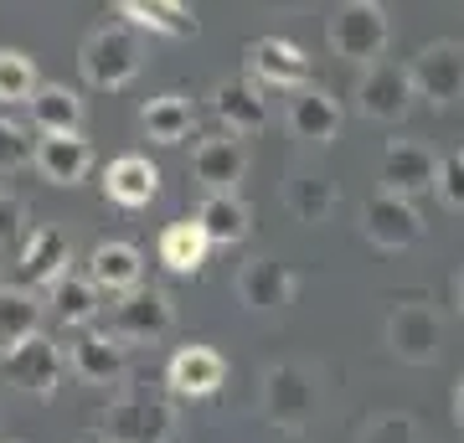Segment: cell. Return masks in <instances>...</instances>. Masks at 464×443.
<instances>
[{
	"label": "cell",
	"instance_id": "obj_18",
	"mask_svg": "<svg viewBox=\"0 0 464 443\" xmlns=\"http://www.w3.org/2000/svg\"><path fill=\"white\" fill-rule=\"evenodd\" d=\"M32 165L42 170V181H52V186H78L88 170H93V145H88L78 130L72 134H42Z\"/></svg>",
	"mask_w": 464,
	"mask_h": 443
},
{
	"label": "cell",
	"instance_id": "obj_35",
	"mask_svg": "<svg viewBox=\"0 0 464 443\" xmlns=\"http://www.w3.org/2000/svg\"><path fill=\"white\" fill-rule=\"evenodd\" d=\"M21 222H26V201L11 197V191H0V243H11L21 232Z\"/></svg>",
	"mask_w": 464,
	"mask_h": 443
},
{
	"label": "cell",
	"instance_id": "obj_9",
	"mask_svg": "<svg viewBox=\"0 0 464 443\" xmlns=\"http://www.w3.org/2000/svg\"><path fill=\"white\" fill-rule=\"evenodd\" d=\"M413 99H418L413 72H408L402 63H366L362 78H356V109H362L366 119H377V124L408 119Z\"/></svg>",
	"mask_w": 464,
	"mask_h": 443
},
{
	"label": "cell",
	"instance_id": "obj_5",
	"mask_svg": "<svg viewBox=\"0 0 464 443\" xmlns=\"http://www.w3.org/2000/svg\"><path fill=\"white\" fill-rule=\"evenodd\" d=\"M170 325H176V304H170L166 289H130V294H119L114 304H109V335L124 345H150L160 341V335H170Z\"/></svg>",
	"mask_w": 464,
	"mask_h": 443
},
{
	"label": "cell",
	"instance_id": "obj_21",
	"mask_svg": "<svg viewBox=\"0 0 464 443\" xmlns=\"http://www.w3.org/2000/svg\"><path fill=\"white\" fill-rule=\"evenodd\" d=\"M88 279H93V289L99 294H130V289H140L145 284V258H140V247L134 243H99L93 247V258H88Z\"/></svg>",
	"mask_w": 464,
	"mask_h": 443
},
{
	"label": "cell",
	"instance_id": "obj_22",
	"mask_svg": "<svg viewBox=\"0 0 464 443\" xmlns=\"http://www.w3.org/2000/svg\"><path fill=\"white\" fill-rule=\"evenodd\" d=\"M103 191H109L114 207L140 212V207H150V201L160 197V170H155L145 155H119V160L103 170Z\"/></svg>",
	"mask_w": 464,
	"mask_h": 443
},
{
	"label": "cell",
	"instance_id": "obj_10",
	"mask_svg": "<svg viewBox=\"0 0 464 443\" xmlns=\"http://www.w3.org/2000/svg\"><path fill=\"white\" fill-rule=\"evenodd\" d=\"M413 88L418 99H429L433 109H444V103H459L464 99V42H429V47L413 57Z\"/></svg>",
	"mask_w": 464,
	"mask_h": 443
},
{
	"label": "cell",
	"instance_id": "obj_2",
	"mask_svg": "<svg viewBox=\"0 0 464 443\" xmlns=\"http://www.w3.org/2000/svg\"><path fill=\"white\" fill-rule=\"evenodd\" d=\"M99 438L103 443H170L176 438V408L166 397H150V392L114 397L99 412Z\"/></svg>",
	"mask_w": 464,
	"mask_h": 443
},
{
	"label": "cell",
	"instance_id": "obj_14",
	"mask_svg": "<svg viewBox=\"0 0 464 443\" xmlns=\"http://www.w3.org/2000/svg\"><path fill=\"white\" fill-rule=\"evenodd\" d=\"M268 88H258L253 78H227L212 88V114L222 119L227 134H258L268 130Z\"/></svg>",
	"mask_w": 464,
	"mask_h": 443
},
{
	"label": "cell",
	"instance_id": "obj_24",
	"mask_svg": "<svg viewBox=\"0 0 464 443\" xmlns=\"http://www.w3.org/2000/svg\"><path fill=\"white\" fill-rule=\"evenodd\" d=\"M26 109H32L36 134H72V130H83V99H78V88H67V82H42L32 99H26Z\"/></svg>",
	"mask_w": 464,
	"mask_h": 443
},
{
	"label": "cell",
	"instance_id": "obj_12",
	"mask_svg": "<svg viewBox=\"0 0 464 443\" xmlns=\"http://www.w3.org/2000/svg\"><path fill=\"white\" fill-rule=\"evenodd\" d=\"M382 181H387V191H398V197L439 191V160L418 140H387V149H382Z\"/></svg>",
	"mask_w": 464,
	"mask_h": 443
},
{
	"label": "cell",
	"instance_id": "obj_31",
	"mask_svg": "<svg viewBox=\"0 0 464 443\" xmlns=\"http://www.w3.org/2000/svg\"><path fill=\"white\" fill-rule=\"evenodd\" d=\"M42 88L36 78V63L16 47H0V103H26Z\"/></svg>",
	"mask_w": 464,
	"mask_h": 443
},
{
	"label": "cell",
	"instance_id": "obj_26",
	"mask_svg": "<svg viewBox=\"0 0 464 443\" xmlns=\"http://www.w3.org/2000/svg\"><path fill=\"white\" fill-rule=\"evenodd\" d=\"M140 124H145V134L155 145H181L186 134L197 130V103L186 99V93H160V99L145 103Z\"/></svg>",
	"mask_w": 464,
	"mask_h": 443
},
{
	"label": "cell",
	"instance_id": "obj_28",
	"mask_svg": "<svg viewBox=\"0 0 464 443\" xmlns=\"http://www.w3.org/2000/svg\"><path fill=\"white\" fill-rule=\"evenodd\" d=\"M52 314H57L63 325H72V330H88L103 314V294L93 289V279L63 274V279L52 284Z\"/></svg>",
	"mask_w": 464,
	"mask_h": 443
},
{
	"label": "cell",
	"instance_id": "obj_38",
	"mask_svg": "<svg viewBox=\"0 0 464 443\" xmlns=\"http://www.w3.org/2000/svg\"><path fill=\"white\" fill-rule=\"evenodd\" d=\"M459 304H464V274H459Z\"/></svg>",
	"mask_w": 464,
	"mask_h": 443
},
{
	"label": "cell",
	"instance_id": "obj_3",
	"mask_svg": "<svg viewBox=\"0 0 464 443\" xmlns=\"http://www.w3.org/2000/svg\"><path fill=\"white\" fill-rule=\"evenodd\" d=\"M320 412V387L299 361H279L264 371V418L284 433H304Z\"/></svg>",
	"mask_w": 464,
	"mask_h": 443
},
{
	"label": "cell",
	"instance_id": "obj_33",
	"mask_svg": "<svg viewBox=\"0 0 464 443\" xmlns=\"http://www.w3.org/2000/svg\"><path fill=\"white\" fill-rule=\"evenodd\" d=\"M32 155H36L32 134L21 130V124H11V119H0V170H21Z\"/></svg>",
	"mask_w": 464,
	"mask_h": 443
},
{
	"label": "cell",
	"instance_id": "obj_17",
	"mask_svg": "<svg viewBox=\"0 0 464 443\" xmlns=\"http://www.w3.org/2000/svg\"><path fill=\"white\" fill-rule=\"evenodd\" d=\"M191 170L207 191H237V181L248 176V149H243V134H212L201 140L197 155H191Z\"/></svg>",
	"mask_w": 464,
	"mask_h": 443
},
{
	"label": "cell",
	"instance_id": "obj_40",
	"mask_svg": "<svg viewBox=\"0 0 464 443\" xmlns=\"http://www.w3.org/2000/svg\"><path fill=\"white\" fill-rule=\"evenodd\" d=\"M372 5H382V0H372Z\"/></svg>",
	"mask_w": 464,
	"mask_h": 443
},
{
	"label": "cell",
	"instance_id": "obj_29",
	"mask_svg": "<svg viewBox=\"0 0 464 443\" xmlns=\"http://www.w3.org/2000/svg\"><path fill=\"white\" fill-rule=\"evenodd\" d=\"M284 201H289V212L299 222H325L335 212V181H325V176H295V181L284 186Z\"/></svg>",
	"mask_w": 464,
	"mask_h": 443
},
{
	"label": "cell",
	"instance_id": "obj_13",
	"mask_svg": "<svg viewBox=\"0 0 464 443\" xmlns=\"http://www.w3.org/2000/svg\"><path fill=\"white\" fill-rule=\"evenodd\" d=\"M222 381H227V361L217 356L212 345H181L166 366V387H170V397H181V402L217 397Z\"/></svg>",
	"mask_w": 464,
	"mask_h": 443
},
{
	"label": "cell",
	"instance_id": "obj_36",
	"mask_svg": "<svg viewBox=\"0 0 464 443\" xmlns=\"http://www.w3.org/2000/svg\"><path fill=\"white\" fill-rule=\"evenodd\" d=\"M454 418H459V428H464V381H459V392H454Z\"/></svg>",
	"mask_w": 464,
	"mask_h": 443
},
{
	"label": "cell",
	"instance_id": "obj_11",
	"mask_svg": "<svg viewBox=\"0 0 464 443\" xmlns=\"http://www.w3.org/2000/svg\"><path fill=\"white\" fill-rule=\"evenodd\" d=\"M248 78L274 93H295L315 78V67L289 36H258V42H248Z\"/></svg>",
	"mask_w": 464,
	"mask_h": 443
},
{
	"label": "cell",
	"instance_id": "obj_23",
	"mask_svg": "<svg viewBox=\"0 0 464 443\" xmlns=\"http://www.w3.org/2000/svg\"><path fill=\"white\" fill-rule=\"evenodd\" d=\"M114 11L130 21V26H140V32L176 36V42L197 36V16H191L186 0H114Z\"/></svg>",
	"mask_w": 464,
	"mask_h": 443
},
{
	"label": "cell",
	"instance_id": "obj_7",
	"mask_svg": "<svg viewBox=\"0 0 464 443\" xmlns=\"http://www.w3.org/2000/svg\"><path fill=\"white\" fill-rule=\"evenodd\" d=\"M387 351L408 366H433L444 356V320L433 304H398L387 314Z\"/></svg>",
	"mask_w": 464,
	"mask_h": 443
},
{
	"label": "cell",
	"instance_id": "obj_32",
	"mask_svg": "<svg viewBox=\"0 0 464 443\" xmlns=\"http://www.w3.org/2000/svg\"><path fill=\"white\" fill-rule=\"evenodd\" d=\"M362 443H418L413 418H402V412H377V418L362 428Z\"/></svg>",
	"mask_w": 464,
	"mask_h": 443
},
{
	"label": "cell",
	"instance_id": "obj_16",
	"mask_svg": "<svg viewBox=\"0 0 464 443\" xmlns=\"http://www.w3.org/2000/svg\"><path fill=\"white\" fill-rule=\"evenodd\" d=\"M237 299L248 304L253 314H274L295 299V274L289 263L279 258H248L237 268Z\"/></svg>",
	"mask_w": 464,
	"mask_h": 443
},
{
	"label": "cell",
	"instance_id": "obj_27",
	"mask_svg": "<svg viewBox=\"0 0 464 443\" xmlns=\"http://www.w3.org/2000/svg\"><path fill=\"white\" fill-rule=\"evenodd\" d=\"M207 253H212V243H207V232H201L197 217H186V222H170V227L160 232V263H166L170 274H181V279L201 274Z\"/></svg>",
	"mask_w": 464,
	"mask_h": 443
},
{
	"label": "cell",
	"instance_id": "obj_20",
	"mask_svg": "<svg viewBox=\"0 0 464 443\" xmlns=\"http://www.w3.org/2000/svg\"><path fill=\"white\" fill-rule=\"evenodd\" d=\"M341 119H346L341 103L325 88H315V82H304V88L289 93V130L299 140H310V145H331L335 134H341Z\"/></svg>",
	"mask_w": 464,
	"mask_h": 443
},
{
	"label": "cell",
	"instance_id": "obj_6",
	"mask_svg": "<svg viewBox=\"0 0 464 443\" xmlns=\"http://www.w3.org/2000/svg\"><path fill=\"white\" fill-rule=\"evenodd\" d=\"M387 36H392L387 11L372 5V0H346V5L331 16V47H335V57H346V63H356V67L382 63Z\"/></svg>",
	"mask_w": 464,
	"mask_h": 443
},
{
	"label": "cell",
	"instance_id": "obj_25",
	"mask_svg": "<svg viewBox=\"0 0 464 443\" xmlns=\"http://www.w3.org/2000/svg\"><path fill=\"white\" fill-rule=\"evenodd\" d=\"M197 222L201 232H207V243L212 247H232L248 237V207H243V197L237 191H207V201L197 207Z\"/></svg>",
	"mask_w": 464,
	"mask_h": 443
},
{
	"label": "cell",
	"instance_id": "obj_34",
	"mask_svg": "<svg viewBox=\"0 0 464 443\" xmlns=\"http://www.w3.org/2000/svg\"><path fill=\"white\" fill-rule=\"evenodd\" d=\"M439 197H444L454 212H464V149L439 160Z\"/></svg>",
	"mask_w": 464,
	"mask_h": 443
},
{
	"label": "cell",
	"instance_id": "obj_19",
	"mask_svg": "<svg viewBox=\"0 0 464 443\" xmlns=\"http://www.w3.org/2000/svg\"><path fill=\"white\" fill-rule=\"evenodd\" d=\"M72 371L83 381H93V387H109V381H119L124 371H130V345L114 341L109 330H83L78 341H72Z\"/></svg>",
	"mask_w": 464,
	"mask_h": 443
},
{
	"label": "cell",
	"instance_id": "obj_37",
	"mask_svg": "<svg viewBox=\"0 0 464 443\" xmlns=\"http://www.w3.org/2000/svg\"><path fill=\"white\" fill-rule=\"evenodd\" d=\"M274 5H304V0H274Z\"/></svg>",
	"mask_w": 464,
	"mask_h": 443
},
{
	"label": "cell",
	"instance_id": "obj_30",
	"mask_svg": "<svg viewBox=\"0 0 464 443\" xmlns=\"http://www.w3.org/2000/svg\"><path fill=\"white\" fill-rule=\"evenodd\" d=\"M32 330H42V304L32 299V289H0V351Z\"/></svg>",
	"mask_w": 464,
	"mask_h": 443
},
{
	"label": "cell",
	"instance_id": "obj_8",
	"mask_svg": "<svg viewBox=\"0 0 464 443\" xmlns=\"http://www.w3.org/2000/svg\"><path fill=\"white\" fill-rule=\"evenodd\" d=\"M362 232L366 243L382 247V253H398V247H413L423 237V212L413 207V197H398V191H372L362 201Z\"/></svg>",
	"mask_w": 464,
	"mask_h": 443
},
{
	"label": "cell",
	"instance_id": "obj_15",
	"mask_svg": "<svg viewBox=\"0 0 464 443\" xmlns=\"http://www.w3.org/2000/svg\"><path fill=\"white\" fill-rule=\"evenodd\" d=\"M67 258H72V243H67L63 227H32L21 237V289H36V284H57L67 274Z\"/></svg>",
	"mask_w": 464,
	"mask_h": 443
},
{
	"label": "cell",
	"instance_id": "obj_39",
	"mask_svg": "<svg viewBox=\"0 0 464 443\" xmlns=\"http://www.w3.org/2000/svg\"><path fill=\"white\" fill-rule=\"evenodd\" d=\"M88 443H103V438H88Z\"/></svg>",
	"mask_w": 464,
	"mask_h": 443
},
{
	"label": "cell",
	"instance_id": "obj_1",
	"mask_svg": "<svg viewBox=\"0 0 464 443\" xmlns=\"http://www.w3.org/2000/svg\"><path fill=\"white\" fill-rule=\"evenodd\" d=\"M140 63H145V52H140V36H134L130 26H99V32H88L83 52H78L83 82L99 88V93L130 88V82L140 78Z\"/></svg>",
	"mask_w": 464,
	"mask_h": 443
},
{
	"label": "cell",
	"instance_id": "obj_4",
	"mask_svg": "<svg viewBox=\"0 0 464 443\" xmlns=\"http://www.w3.org/2000/svg\"><path fill=\"white\" fill-rule=\"evenodd\" d=\"M63 371H67L63 351H57V341L42 335V330H32V335H21L16 345L0 351V377L11 381V387H21V392H32V397H57Z\"/></svg>",
	"mask_w": 464,
	"mask_h": 443
}]
</instances>
